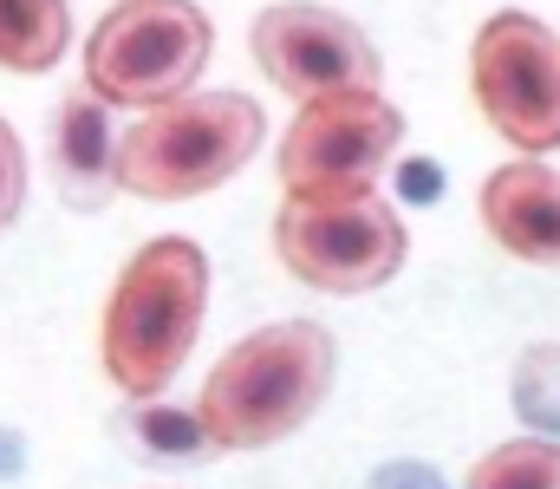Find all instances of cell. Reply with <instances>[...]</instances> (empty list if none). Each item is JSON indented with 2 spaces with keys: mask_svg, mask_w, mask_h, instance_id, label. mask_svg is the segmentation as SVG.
I'll list each match as a JSON object with an SVG mask.
<instances>
[{
  "mask_svg": "<svg viewBox=\"0 0 560 489\" xmlns=\"http://www.w3.org/2000/svg\"><path fill=\"white\" fill-rule=\"evenodd\" d=\"M372 489H443V477H436L430 464H385V470L372 477Z\"/></svg>",
  "mask_w": 560,
  "mask_h": 489,
  "instance_id": "16",
  "label": "cell"
},
{
  "mask_svg": "<svg viewBox=\"0 0 560 489\" xmlns=\"http://www.w3.org/2000/svg\"><path fill=\"white\" fill-rule=\"evenodd\" d=\"M482 229L528 268H560V170L515 158L482 183Z\"/></svg>",
  "mask_w": 560,
  "mask_h": 489,
  "instance_id": "9",
  "label": "cell"
},
{
  "mask_svg": "<svg viewBox=\"0 0 560 489\" xmlns=\"http://www.w3.org/2000/svg\"><path fill=\"white\" fill-rule=\"evenodd\" d=\"M20 202H26V151H20V138H13V125L0 118V235L13 229V216H20Z\"/></svg>",
  "mask_w": 560,
  "mask_h": 489,
  "instance_id": "15",
  "label": "cell"
},
{
  "mask_svg": "<svg viewBox=\"0 0 560 489\" xmlns=\"http://www.w3.org/2000/svg\"><path fill=\"white\" fill-rule=\"evenodd\" d=\"M339 346L319 321H275L235 339L202 379V424L215 451H268L293 438L332 392Z\"/></svg>",
  "mask_w": 560,
  "mask_h": 489,
  "instance_id": "1",
  "label": "cell"
},
{
  "mask_svg": "<svg viewBox=\"0 0 560 489\" xmlns=\"http://www.w3.org/2000/svg\"><path fill=\"white\" fill-rule=\"evenodd\" d=\"M248 53L268 72V85L287 92L293 105H313L332 92H378V79H385L378 46L346 13L313 7V0H280L268 13H255Z\"/></svg>",
  "mask_w": 560,
  "mask_h": 489,
  "instance_id": "8",
  "label": "cell"
},
{
  "mask_svg": "<svg viewBox=\"0 0 560 489\" xmlns=\"http://www.w3.org/2000/svg\"><path fill=\"white\" fill-rule=\"evenodd\" d=\"M52 183L66 209L92 216L118 196V138L105 118V98L92 85H72L52 112Z\"/></svg>",
  "mask_w": 560,
  "mask_h": 489,
  "instance_id": "10",
  "label": "cell"
},
{
  "mask_svg": "<svg viewBox=\"0 0 560 489\" xmlns=\"http://www.w3.org/2000/svg\"><path fill=\"white\" fill-rule=\"evenodd\" d=\"M275 248L287 275L319 294H372L405 268V222L378 189L287 196L275 216Z\"/></svg>",
  "mask_w": 560,
  "mask_h": 489,
  "instance_id": "5",
  "label": "cell"
},
{
  "mask_svg": "<svg viewBox=\"0 0 560 489\" xmlns=\"http://www.w3.org/2000/svg\"><path fill=\"white\" fill-rule=\"evenodd\" d=\"M118 438L131 444L138 464H202L215 451L202 411L196 405H163V398H131L118 411Z\"/></svg>",
  "mask_w": 560,
  "mask_h": 489,
  "instance_id": "11",
  "label": "cell"
},
{
  "mask_svg": "<svg viewBox=\"0 0 560 489\" xmlns=\"http://www.w3.org/2000/svg\"><path fill=\"white\" fill-rule=\"evenodd\" d=\"M405 144V118L385 92H332L293 112L275 151L287 196H365Z\"/></svg>",
  "mask_w": 560,
  "mask_h": 489,
  "instance_id": "6",
  "label": "cell"
},
{
  "mask_svg": "<svg viewBox=\"0 0 560 489\" xmlns=\"http://www.w3.org/2000/svg\"><path fill=\"white\" fill-rule=\"evenodd\" d=\"M268 138V118L248 92H183L118 138V189L143 202H189L222 189L255 144Z\"/></svg>",
  "mask_w": 560,
  "mask_h": 489,
  "instance_id": "3",
  "label": "cell"
},
{
  "mask_svg": "<svg viewBox=\"0 0 560 489\" xmlns=\"http://www.w3.org/2000/svg\"><path fill=\"white\" fill-rule=\"evenodd\" d=\"M469 85L482 118L522 151L548 158L560 151V39L535 13H489L469 46Z\"/></svg>",
  "mask_w": 560,
  "mask_h": 489,
  "instance_id": "7",
  "label": "cell"
},
{
  "mask_svg": "<svg viewBox=\"0 0 560 489\" xmlns=\"http://www.w3.org/2000/svg\"><path fill=\"white\" fill-rule=\"evenodd\" d=\"M509 392H515V411L528 418L535 438H560V346H528L515 359Z\"/></svg>",
  "mask_w": 560,
  "mask_h": 489,
  "instance_id": "14",
  "label": "cell"
},
{
  "mask_svg": "<svg viewBox=\"0 0 560 489\" xmlns=\"http://www.w3.org/2000/svg\"><path fill=\"white\" fill-rule=\"evenodd\" d=\"M209 314V261L189 235H156L112 281L98 359L125 398H163Z\"/></svg>",
  "mask_w": 560,
  "mask_h": 489,
  "instance_id": "2",
  "label": "cell"
},
{
  "mask_svg": "<svg viewBox=\"0 0 560 489\" xmlns=\"http://www.w3.org/2000/svg\"><path fill=\"white\" fill-rule=\"evenodd\" d=\"M463 489H560V438H515L495 444Z\"/></svg>",
  "mask_w": 560,
  "mask_h": 489,
  "instance_id": "13",
  "label": "cell"
},
{
  "mask_svg": "<svg viewBox=\"0 0 560 489\" xmlns=\"http://www.w3.org/2000/svg\"><path fill=\"white\" fill-rule=\"evenodd\" d=\"M411 189H436V176H430V163H405V196Z\"/></svg>",
  "mask_w": 560,
  "mask_h": 489,
  "instance_id": "18",
  "label": "cell"
},
{
  "mask_svg": "<svg viewBox=\"0 0 560 489\" xmlns=\"http://www.w3.org/2000/svg\"><path fill=\"white\" fill-rule=\"evenodd\" d=\"M66 39H72V7L66 0H0V66L7 72L59 66Z\"/></svg>",
  "mask_w": 560,
  "mask_h": 489,
  "instance_id": "12",
  "label": "cell"
},
{
  "mask_svg": "<svg viewBox=\"0 0 560 489\" xmlns=\"http://www.w3.org/2000/svg\"><path fill=\"white\" fill-rule=\"evenodd\" d=\"M209 46H215V26L196 0H118L85 39V85L105 105L156 112L196 92Z\"/></svg>",
  "mask_w": 560,
  "mask_h": 489,
  "instance_id": "4",
  "label": "cell"
},
{
  "mask_svg": "<svg viewBox=\"0 0 560 489\" xmlns=\"http://www.w3.org/2000/svg\"><path fill=\"white\" fill-rule=\"evenodd\" d=\"M20 470H26V451L13 431H0V477H20Z\"/></svg>",
  "mask_w": 560,
  "mask_h": 489,
  "instance_id": "17",
  "label": "cell"
}]
</instances>
